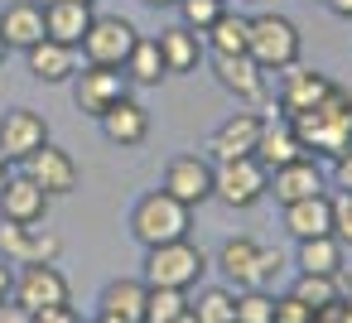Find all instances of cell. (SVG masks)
Masks as SVG:
<instances>
[{"instance_id": "cell-6", "label": "cell", "mask_w": 352, "mask_h": 323, "mask_svg": "<svg viewBox=\"0 0 352 323\" xmlns=\"http://www.w3.org/2000/svg\"><path fill=\"white\" fill-rule=\"evenodd\" d=\"M140 30L126 20V15H92L87 34H82V63H97V68H121L135 49Z\"/></svg>"}, {"instance_id": "cell-29", "label": "cell", "mask_w": 352, "mask_h": 323, "mask_svg": "<svg viewBox=\"0 0 352 323\" xmlns=\"http://www.w3.org/2000/svg\"><path fill=\"white\" fill-rule=\"evenodd\" d=\"M289 294L318 313V309L338 304V299L347 294V285H342V275H304V270H299V275H294V285H289Z\"/></svg>"}, {"instance_id": "cell-43", "label": "cell", "mask_w": 352, "mask_h": 323, "mask_svg": "<svg viewBox=\"0 0 352 323\" xmlns=\"http://www.w3.org/2000/svg\"><path fill=\"white\" fill-rule=\"evenodd\" d=\"M338 323H352V289L342 294V313H338Z\"/></svg>"}, {"instance_id": "cell-15", "label": "cell", "mask_w": 352, "mask_h": 323, "mask_svg": "<svg viewBox=\"0 0 352 323\" xmlns=\"http://www.w3.org/2000/svg\"><path fill=\"white\" fill-rule=\"evenodd\" d=\"M10 299L25 304L30 313H39V309L68 304L73 294H68V280H63L58 265H20V270H15V294H10Z\"/></svg>"}, {"instance_id": "cell-5", "label": "cell", "mask_w": 352, "mask_h": 323, "mask_svg": "<svg viewBox=\"0 0 352 323\" xmlns=\"http://www.w3.org/2000/svg\"><path fill=\"white\" fill-rule=\"evenodd\" d=\"M217 174H212V198H222L232 212H246V208H256L265 193H270V169L256 159V155H246V159H227V164H212Z\"/></svg>"}, {"instance_id": "cell-34", "label": "cell", "mask_w": 352, "mask_h": 323, "mask_svg": "<svg viewBox=\"0 0 352 323\" xmlns=\"http://www.w3.org/2000/svg\"><path fill=\"white\" fill-rule=\"evenodd\" d=\"M236 323H275L270 289H236Z\"/></svg>"}, {"instance_id": "cell-30", "label": "cell", "mask_w": 352, "mask_h": 323, "mask_svg": "<svg viewBox=\"0 0 352 323\" xmlns=\"http://www.w3.org/2000/svg\"><path fill=\"white\" fill-rule=\"evenodd\" d=\"M246 34H251V15L222 10V20L203 34V44H208V54H246Z\"/></svg>"}, {"instance_id": "cell-16", "label": "cell", "mask_w": 352, "mask_h": 323, "mask_svg": "<svg viewBox=\"0 0 352 323\" xmlns=\"http://www.w3.org/2000/svg\"><path fill=\"white\" fill-rule=\"evenodd\" d=\"M25 174H30V179H34V183H39L49 198H63V193H73V188H78V179H82L78 159H73L68 150H58L54 140L25 159Z\"/></svg>"}, {"instance_id": "cell-12", "label": "cell", "mask_w": 352, "mask_h": 323, "mask_svg": "<svg viewBox=\"0 0 352 323\" xmlns=\"http://www.w3.org/2000/svg\"><path fill=\"white\" fill-rule=\"evenodd\" d=\"M261 126H265L261 111H251V107L232 111V116L208 135V159H212V164H227V159H246V155H256Z\"/></svg>"}, {"instance_id": "cell-26", "label": "cell", "mask_w": 352, "mask_h": 323, "mask_svg": "<svg viewBox=\"0 0 352 323\" xmlns=\"http://www.w3.org/2000/svg\"><path fill=\"white\" fill-rule=\"evenodd\" d=\"M145 294H150V285L145 280H111L107 289H102V309L97 313H111V318H121V323H145Z\"/></svg>"}, {"instance_id": "cell-52", "label": "cell", "mask_w": 352, "mask_h": 323, "mask_svg": "<svg viewBox=\"0 0 352 323\" xmlns=\"http://www.w3.org/2000/svg\"><path fill=\"white\" fill-rule=\"evenodd\" d=\"M314 323H323V318H314Z\"/></svg>"}, {"instance_id": "cell-48", "label": "cell", "mask_w": 352, "mask_h": 323, "mask_svg": "<svg viewBox=\"0 0 352 323\" xmlns=\"http://www.w3.org/2000/svg\"><path fill=\"white\" fill-rule=\"evenodd\" d=\"M92 323H121V318H111V313H97V318H92Z\"/></svg>"}, {"instance_id": "cell-46", "label": "cell", "mask_w": 352, "mask_h": 323, "mask_svg": "<svg viewBox=\"0 0 352 323\" xmlns=\"http://www.w3.org/2000/svg\"><path fill=\"white\" fill-rule=\"evenodd\" d=\"M10 58V44H6V34H0V63H6Z\"/></svg>"}, {"instance_id": "cell-9", "label": "cell", "mask_w": 352, "mask_h": 323, "mask_svg": "<svg viewBox=\"0 0 352 323\" xmlns=\"http://www.w3.org/2000/svg\"><path fill=\"white\" fill-rule=\"evenodd\" d=\"M63 241L44 227H20V222H0V260L10 265H58Z\"/></svg>"}, {"instance_id": "cell-50", "label": "cell", "mask_w": 352, "mask_h": 323, "mask_svg": "<svg viewBox=\"0 0 352 323\" xmlns=\"http://www.w3.org/2000/svg\"><path fill=\"white\" fill-rule=\"evenodd\" d=\"M82 5H92V0H82Z\"/></svg>"}, {"instance_id": "cell-32", "label": "cell", "mask_w": 352, "mask_h": 323, "mask_svg": "<svg viewBox=\"0 0 352 323\" xmlns=\"http://www.w3.org/2000/svg\"><path fill=\"white\" fill-rule=\"evenodd\" d=\"M184 309H188V294H184V289L150 285V294H145V323H174Z\"/></svg>"}, {"instance_id": "cell-36", "label": "cell", "mask_w": 352, "mask_h": 323, "mask_svg": "<svg viewBox=\"0 0 352 323\" xmlns=\"http://www.w3.org/2000/svg\"><path fill=\"white\" fill-rule=\"evenodd\" d=\"M275 323H314V309L294 294H275Z\"/></svg>"}, {"instance_id": "cell-44", "label": "cell", "mask_w": 352, "mask_h": 323, "mask_svg": "<svg viewBox=\"0 0 352 323\" xmlns=\"http://www.w3.org/2000/svg\"><path fill=\"white\" fill-rule=\"evenodd\" d=\"M140 5H150V10H174L179 0H140Z\"/></svg>"}, {"instance_id": "cell-18", "label": "cell", "mask_w": 352, "mask_h": 323, "mask_svg": "<svg viewBox=\"0 0 352 323\" xmlns=\"http://www.w3.org/2000/svg\"><path fill=\"white\" fill-rule=\"evenodd\" d=\"M102 135L111 140V145H121V150H131V145H145L150 140V107L145 102H135V97H121L102 121Z\"/></svg>"}, {"instance_id": "cell-3", "label": "cell", "mask_w": 352, "mask_h": 323, "mask_svg": "<svg viewBox=\"0 0 352 323\" xmlns=\"http://www.w3.org/2000/svg\"><path fill=\"white\" fill-rule=\"evenodd\" d=\"M246 54L265 68V73H285L289 63H299L304 54V34L289 15L280 10H261L251 15V34H246Z\"/></svg>"}, {"instance_id": "cell-21", "label": "cell", "mask_w": 352, "mask_h": 323, "mask_svg": "<svg viewBox=\"0 0 352 323\" xmlns=\"http://www.w3.org/2000/svg\"><path fill=\"white\" fill-rule=\"evenodd\" d=\"M87 25H92V5H82V0H49L44 5V39H54V44L78 49Z\"/></svg>"}, {"instance_id": "cell-35", "label": "cell", "mask_w": 352, "mask_h": 323, "mask_svg": "<svg viewBox=\"0 0 352 323\" xmlns=\"http://www.w3.org/2000/svg\"><path fill=\"white\" fill-rule=\"evenodd\" d=\"M280 265H285V256H280L275 246H261V256H256V280H251V289H270V280L280 275Z\"/></svg>"}, {"instance_id": "cell-8", "label": "cell", "mask_w": 352, "mask_h": 323, "mask_svg": "<svg viewBox=\"0 0 352 323\" xmlns=\"http://www.w3.org/2000/svg\"><path fill=\"white\" fill-rule=\"evenodd\" d=\"M121 97H131V78H126L121 68L82 63V68L73 73V102H78V111H82V116H92V121H102Z\"/></svg>"}, {"instance_id": "cell-20", "label": "cell", "mask_w": 352, "mask_h": 323, "mask_svg": "<svg viewBox=\"0 0 352 323\" xmlns=\"http://www.w3.org/2000/svg\"><path fill=\"white\" fill-rule=\"evenodd\" d=\"M25 68H30V78L58 87V82H73V73H78L82 63H78V49L54 44V39H39L34 49H25Z\"/></svg>"}, {"instance_id": "cell-27", "label": "cell", "mask_w": 352, "mask_h": 323, "mask_svg": "<svg viewBox=\"0 0 352 323\" xmlns=\"http://www.w3.org/2000/svg\"><path fill=\"white\" fill-rule=\"evenodd\" d=\"M299 251H294V265L304 270V275H342V256H347V246L338 241V236H309V241H294Z\"/></svg>"}, {"instance_id": "cell-17", "label": "cell", "mask_w": 352, "mask_h": 323, "mask_svg": "<svg viewBox=\"0 0 352 323\" xmlns=\"http://www.w3.org/2000/svg\"><path fill=\"white\" fill-rule=\"evenodd\" d=\"M304 155H309V150H304L299 131L289 126V116H265L261 140H256V159L275 174V169H285V164H294V159H304Z\"/></svg>"}, {"instance_id": "cell-37", "label": "cell", "mask_w": 352, "mask_h": 323, "mask_svg": "<svg viewBox=\"0 0 352 323\" xmlns=\"http://www.w3.org/2000/svg\"><path fill=\"white\" fill-rule=\"evenodd\" d=\"M333 236L342 246H352V193H338L333 198Z\"/></svg>"}, {"instance_id": "cell-38", "label": "cell", "mask_w": 352, "mask_h": 323, "mask_svg": "<svg viewBox=\"0 0 352 323\" xmlns=\"http://www.w3.org/2000/svg\"><path fill=\"white\" fill-rule=\"evenodd\" d=\"M34 323H82V313H78L73 304H54V309H39Z\"/></svg>"}, {"instance_id": "cell-7", "label": "cell", "mask_w": 352, "mask_h": 323, "mask_svg": "<svg viewBox=\"0 0 352 323\" xmlns=\"http://www.w3.org/2000/svg\"><path fill=\"white\" fill-rule=\"evenodd\" d=\"M208 58H212V78L222 82V92H232L241 107L261 111L270 102V73L251 54H208Z\"/></svg>"}, {"instance_id": "cell-33", "label": "cell", "mask_w": 352, "mask_h": 323, "mask_svg": "<svg viewBox=\"0 0 352 323\" xmlns=\"http://www.w3.org/2000/svg\"><path fill=\"white\" fill-rule=\"evenodd\" d=\"M179 25L184 30H193V34H208L217 20H222V10H227V0H179Z\"/></svg>"}, {"instance_id": "cell-39", "label": "cell", "mask_w": 352, "mask_h": 323, "mask_svg": "<svg viewBox=\"0 0 352 323\" xmlns=\"http://www.w3.org/2000/svg\"><path fill=\"white\" fill-rule=\"evenodd\" d=\"M333 183H338L342 193H352V150L333 159Z\"/></svg>"}, {"instance_id": "cell-40", "label": "cell", "mask_w": 352, "mask_h": 323, "mask_svg": "<svg viewBox=\"0 0 352 323\" xmlns=\"http://www.w3.org/2000/svg\"><path fill=\"white\" fill-rule=\"evenodd\" d=\"M0 323H34V313H30L25 304H15V299H6V304H0Z\"/></svg>"}, {"instance_id": "cell-14", "label": "cell", "mask_w": 352, "mask_h": 323, "mask_svg": "<svg viewBox=\"0 0 352 323\" xmlns=\"http://www.w3.org/2000/svg\"><path fill=\"white\" fill-rule=\"evenodd\" d=\"M49 193L30 179V174H10L0 183V222H20V227H44L49 217Z\"/></svg>"}, {"instance_id": "cell-49", "label": "cell", "mask_w": 352, "mask_h": 323, "mask_svg": "<svg viewBox=\"0 0 352 323\" xmlns=\"http://www.w3.org/2000/svg\"><path fill=\"white\" fill-rule=\"evenodd\" d=\"M39 5H49V0H39Z\"/></svg>"}, {"instance_id": "cell-11", "label": "cell", "mask_w": 352, "mask_h": 323, "mask_svg": "<svg viewBox=\"0 0 352 323\" xmlns=\"http://www.w3.org/2000/svg\"><path fill=\"white\" fill-rule=\"evenodd\" d=\"M333 87H338V82H333L328 73L304 68V63H289V68L280 73V82H275V107H280V116H299V111L318 107Z\"/></svg>"}, {"instance_id": "cell-10", "label": "cell", "mask_w": 352, "mask_h": 323, "mask_svg": "<svg viewBox=\"0 0 352 323\" xmlns=\"http://www.w3.org/2000/svg\"><path fill=\"white\" fill-rule=\"evenodd\" d=\"M44 145H49V121L39 111H30V107L0 111V155H6L10 164H25Z\"/></svg>"}, {"instance_id": "cell-31", "label": "cell", "mask_w": 352, "mask_h": 323, "mask_svg": "<svg viewBox=\"0 0 352 323\" xmlns=\"http://www.w3.org/2000/svg\"><path fill=\"white\" fill-rule=\"evenodd\" d=\"M188 313L198 323H232L236 318V289H222V285L198 289V299H188Z\"/></svg>"}, {"instance_id": "cell-45", "label": "cell", "mask_w": 352, "mask_h": 323, "mask_svg": "<svg viewBox=\"0 0 352 323\" xmlns=\"http://www.w3.org/2000/svg\"><path fill=\"white\" fill-rule=\"evenodd\" d=\"M6 179H10V159H6V155H0V183H6Z\"/></svg>"}, {"instance_id": "cell-53", "label": "cell", "mask_w": 352, "mask_h": 323, "mask_svg": "<svg viewBox=\"0 0 352 323\" xmlns=\"http://www.w3.org/2000/svg\"><path fill=\"white\" fill-rule=\"evenodd\" d=\"M232 323H236V318H232Z\"/></svg>"}, {"instance_id": "cell-22", "label": "cell", "mask_w": 352, "mask_h": 323, "mask_svg": "<svg viewBox=\"0 0 352 323\" xmlns=\"http://www.w3.org/2000/svg\"><path fill=\"white\" fill-rule=\"evenodd\" d=\"M285 232H289L294 241L333 236V198H328V193H314V198L285 203Z\"/></svg>"}, {"instance_id": "cell-2", "label": "cell", "mask_w": 352, "mask_h": 323, "mask_svg": "<svg viewBox=\"0 0 352 323\" xmlns=\"http://www.w3.org/2000/svg\"><path fill=\"white\" fill-rule=\"evenodd\" d=\"M193 227V208H184L179 198H169L164 188L155 193H140L135 208H131V236L150 251V246H164V241H184Z\"/></svg>"}, {"instance_id": "cell-19", "label": "cell", "mask_w": 352, "mask_h": 323, "mask_svg": "<svg viewBox=\"0 0 352 323\" xmlns=\"http://www.w3.org/2000/svg\"><path fill=\"white\" fill-rule=\"evenodd\" d=\"M160 54H164V73L169 78H184V73H198V63L208 58V44H203V34H193V30H184V25H169V30H160Z\"/></svg>"}, {"instance_id": "cell-24", "label": "cell", "mask_w": 352, "mask_h": 323, "mask_svg": "<svg viewBox=\"0 0 352 323\" xmlns=\"http://www.w3.org/2000/svg\"><path fill=\"white\" fill-rule=\"evenodd\" d=\"M270 193H275L280 208L299 203V198H314V193H323V169L314 164V155H304V159H294V164L270 174Z\"/></svg>"}, {"instance_id": "cell-42", "label": "cell", "mask_w": 352, "mask_h": 323, "mask_svg": "<svg viewBox=\"0 0 352 323\" xmlns=\"http://www.w3.org/2000/svg\"><path fill=\"white\" fill-rule=\"evenodd\" d=\"M323 5H328L338 20H352V0H323Z\"/></svg>"}, {"instance_id": "cell-23", "label": "cell", "mask_w": 352, "mask_h": 323, "mask_svg": "<svg viewBox=\"0 0 352 323\" xmlns=\"http://www.w3.org/2000/svg\"><path fill=\"white\" fill-rule=\"evenodd\" d=\"M0 34H6L10 49H34L44 39V5L39 0H10L6 10H0Z\"/></svg>"}, {"instance_id": "cell-51", "label": "cell", "mask_w": 352, "mask_h": 323, "mask_svg": "<svg viewBox=\"0 0 352 323\" xmlns=\"http://www.w3.org/2000/svg\"><path fill=\"white\" fill-rule=\"evenodd\" d=\"M251 5H261V0H251Z\"/></svg>"}, {"instance_id": "cell-1", "label": "cell", "mask_w": 352, "mask_h": 323, "mask_svg": "<svg viewBox=\"0 0 352 323\" xmlns=\"http://www.w3.org/2000/svg\"><path fill=\"white\" fill-rule=\"evenodd\" d=\"M289 126L299 131V140H304V150H314L318 159H338V155H347L352 150V92L347 87H333L318 107H309V111H299V116H289Z\"/></svg>"}, {"instance_id": "cell-28", "label": "cell", "mask_w": 352, "mask_h": 323, "mask_svg": "<svg viewBox=\"0 0 352 323\" xmlns=\"http://www.w3.org/2000/svg\"><path fill=\"white\" fill-rule=\"evenodd\" d=\"M121 73L131 78V87H160L169 73H164V54H160V44L150 39V34H140L135 39V49H131V58L121 63Z\"/></svg>"}, {"instance_id": "cell-13", "label": "cell", "mask_w": 352, "mask_h": 323, "mask_svg": "<svg viewBox=\"0 0 352 323\" xmlns=\"http://www.w3.org/2000/svg\"><path fill=\"white\" fill-rule=\"evenodd\" d=\"M212 159L208 155H174L169 164H164V193L169 198H179L184 208H198V203H208L212 198Z\"/></svg>"}, {"instance_id": "cell-4", "label": "cell", "mask_w": 352, "mask_h": 323, "mask_svg": "<svg viewBox=\"0 0 352 323\" xmlns=\"http://www.w3.org/2000/svg\"><path fill=\"white\" fill-rule=\"evenodd\" d=\"M208 251L203 246H193L188 236L184 241H164V246H150L145 251V270H140V280L145 285H164V289H193L203 275H208Z\"/></svg>"}, {"instance_id": "cell-25", "label": "cell", "mask_w": 352, "mask_h": 323, "mask_svg": "<svg viewBox=\"0 0 352 323\" xmlns=\"http://www.w3.org/2000/svg\"><path fill=\"white\" fill-rule=\"evenodd\" d=\"M256 256H261V241L256 236H227L222 246H217V270L227 275V285L232 289H251V280H256Z\"/></svg>"}, {"instance_id": "cell-47", "label": "cell", "mask_w": 352, "mask_h": 323, "mask_svg": "<svg viewBox=\"0 0 352 323\" xmlns=\"http://www.w3.org/2000/svg\"><path fill=\"white\" fill-rule=\"evenodd\" d=\"M174 323H198V318H193V313H188V309H184V313H179V318H174Z\"/></svg>"}, {"instance_id": "cell-41", "label": "cell", "mask_w": 352, "mask_h": 323, "mask_svg": "<svg viewBox=\"0 0 352 323\" xmlns=\"http://www.w3.org/2000/svg\"><path fill=\"white\" fill-rule=\"evenodd\" d=\"M10 294H15V265H10V260H0V304H6Z\"/></svg>"}]
</instances>
